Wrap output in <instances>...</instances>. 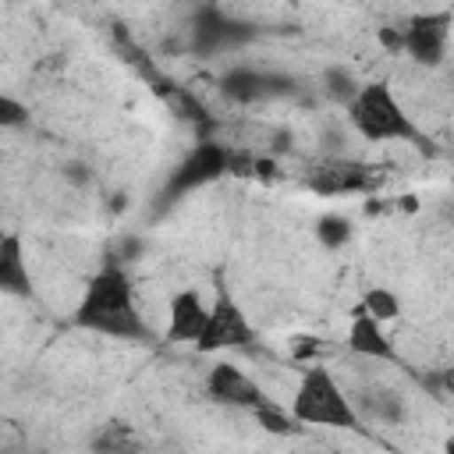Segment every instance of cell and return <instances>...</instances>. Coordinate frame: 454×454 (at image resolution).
Listing matches in <instances>:
<instances>
[{
	"label": "cell",
	"mask_w": 454,
	"mask_h": 454,
	"mask_svg": "<svg viewBox=\"0 0 454 454\" xmlns=\"http://www.w3.org/2000/svg\"><path fill=\"white\" fill-rule=\"evenodd\" d=\"M252 344H255V326H252L248 312L238 305V298L231 291H216V298L209 305V323H206L202 337L195 340V348L213 355V351H234V348H252Z\"/></svg>",
	"instance_id": "6"
},
{
	"label": "cell",
	"mask_w": 454,
	"mask_h": 454,
	"mask_svg": "<svg viewBox=\"0 0 454 454\" xmlns=\"http://www.w3.org/2000/svg\"><path fill=\"white\" fill-rule=\"evenodd\" d=\"M319 89H323V96H326L330 103L348 106V103L358 96L362 82L355 78V71H351V67H344V64H330V67L319 74Z\"/></svg>",
	"instance_id": "14"
},
{
	"label": "cell",
	"mask_w": 454,
	"mask_h": 454,
	"mask_svg": "<svg viewBox=\"0 0 454 454\" xmlns=\"http://www.w3.org/2000/svg\"><path fill=\"white\" fill-rule=\"evenodd\" d=\"M60 174H64L67 181H74V184H85V181H89V167H85V163H67Z\"/></svg>",
	"instance_id": "21"
},
{
	"label": "cell",
	"mask_w": 454,
	"mask_h": 454,
	"mask_svg": "<svg viewBox=\"0 0 454 454\" xmlns=\"http://www.w3.org/2000/svg\"><path fill=\"white\" fill-rule=\"evenodd\" d=\"M294 92V78L291 74H277V71H262V67H248L238 64L231 71L220 74V96L231 103H262L273 96H291Z\"/></svg>",
	"instance_id": "9"
},
{
	"label": "cell",
	"mask_w": 454,
	"mask_h": 454,
	"mask_svg": "<svg viewBox=\"0 0 454 454\" xmlns=\"http://www.w3.org/2000/svg\"><path fill=\"white\" fill-rule=\"evenodd\" d=\"M443 213H447V220H454V202H450V206H447Z\"/></svg>",
	"instance_id": "23"
},
{
	"label": "cell",
	"mask_w": 454,
	"mask_h": 454,
	"mask_svg": "<svg viewBox=\"0 0 454 454\" xmlns=\"http://www.w3.org/2000/svg\"><path fill=\"white\" fill-rule=\"evenodd\" d=\"M358 309H365V312H369V316H376L380 323H390V319H397V316H401V298H397L390 287H369Z\"/></svg>",
	"instance_id": "17"
},
{
	"label": "cell",
	"mask_w": 454,
	"mask_h": 454,
	"mask_svg": "<svg viewBox=\"0 0 454 454\" xmlns=\"http://www.w3.org/2000/svg\"><path fill=\"white\" fill-rule=\"evenodd\" d=\"M184 32H188V50L199 53V57L223 53V50L241 46V43H248V39L255 35L252 25H245V21L231 18V14H223V11L213 7V4L199 7V11L192 14V21H188Z\"/></svg>",
	"instance_id": "7"
},
{
	"label": "cell",
	"mask_w": 454,
	"mask_h": 454,
	"mask_svg": "<svg viewBox=\"0 0 454 454\" xmlns=\"http://www.w3.org/2000/svg\"><path fill=\"white\" fill-rule=\"evenodd\" d=\"M92 447H96V450H124V447H135L131 426H121V422L106 426V429H103V436H96V440H92Z\"/></svg>",
	"instance_id": "20"
},
{
	"label": "cell",
	"mask_w": 454,
	"mask_h": 454,
	"mask_svg": "<svg viewBox=\"0 0 454 454\" xmlns=\"http://www.w3.org/2000/svg\"><path fill=\"white\" fill-rule=\"evenodd\" d=\"M206 397L223 404V408H245V411H255L259 404L273 401L262 383L255 376H248L238 362H216L209 365L206 372Z\"/></svg>",
	"instance_id": "8"
},
{
	"label": "cell",
	"mask_w": 454,
	"mask_h": 454,
	"mask_svg": "<svg viewBox=\"0 0 454 454\" xmlns=\"http://www.w3.org/2000/svg\"><path fill=\"white\" fill-rule=\"evenodd\" d=\"M454 35V11L450 7H426L415 11L411 18H404V46L401 53H408V60L422 71H436L447 57Z\"/></svg>",
	"instance_id": "4"
},
{
	"label": "cell",
	"mask_w": 454,
	"mask_h": 454,
	"mask_svg": "<svg viewBox=\"0 0 454 454\" xmlns=\"http://www.w3.org/2000/svg\"><path fill=\"white\" fill-rule=\"evenodd\" d=\"M362 404H365V411H369L372 419H380V422H401V415H404L401 397L390 394V390H376V387H369V390L362 394Z\"/></svg>",
	"instance_id": "16"
},
{
	"label": "cell",
	"mask_w": 454,
	"mask_h": 454,
	"mask_svg": "<svg viewBox=\"0 0 454 454\" xmlns=\"http://www.w3.org/2000/svg\"><path fill=\"white\" fill-rule=\"evenodd\" d=\"M28 124V103H21L18 96L4 92L0 96V128L14 131V128H25Z\"/></svg>",
	"instance_id": "19"
},
{
	"label": "cell",
	"mask_w": 454,
	"mask_h": 454,
	"mask_svg": "<svg viewBox=\"0 0 454 454\" xmlns=\"http://www.w3.org/2000/svg\"><path fill=\"white\" fill-rule=\"evenodd\" d=\"M344 110H348V124L362 142H419L422 145L419 124L411 121L408 106L397 99L394 85L383 78L362 82L358 96Z\"/></svg>",
	"instance_id": "2"
},
{
	"label": "cell",
	"mask_w": 454,
	"mask_h": 454,
	"mask_svg": "<svg viewBox=\"0 0 454 454\" xmlns=\"http://www.w3.org/2000/svg\"><path fill=\"white\" fill-rule=\"evenodd\" d=\"M443 394H454V365H443V369H436V380H433Z\"/></svg>",
	"instance_id": "22"
},
{
	"label": "cell",
	"mask_w": 454,
	"mask_h": 454,
	"mask_svg": "<svg viewBox=\"0 0 454 454\" xmlns=\"http://www.w3.org/2000/svg\"><path fill=\"white\" fill-rule=\"evenodd\" d=\"M291 411L301 426H326V429H358L362 426V415L351 404V394L340 387L337 372L319 362H312L309 369L298 372V383L291 394Z\"/></svg>",
	"instance_id": "3"
},
{
	"label": "cell",
	"mask_w": 454,
	"mask_h": 454,
	"mask_svg": "<svg viewBox=\"0 0 454 454\" xmlns=\"http://www.w3.org/2000/svg\"><path fill=\"white\" fill-rule=\"evenodd\" d=\"M348 351L365 358V362H397V340L383 330V323L376 316H369L365 309L351 312L348 323Z\"/></svg>",
	"instance_id": "12"
},
{
	"label": "cell",
	"mask_w": 454,
	"mask_h": 454,
	"mask_svg": "<svg viewBox=\"0 0 454 454\" xmlns=\"http://www.w3.org/2000/svg\"><path fill=\"white\" fill-rule=\"evenodd\" d=\"M74 323L89 333L114 337V340H153L156 330L149 316L142 312V301L135 294V280L121 262H106L96 270L74 305Z\"/></svg>",
	"instance_id": "1"
},
{
	"label": "cell",
	"mask_w": 454,
	"mask_h": 454,
	"mask_svg": "<svg viewBox=\"0 0 454 454\" xmlns=\"http://www.w3.org/2000/svg\"><path fill=\"white\" fill-rule=\"evenodd\" d=\"M252 415H255V422H259L266 433H277V436H291V433H298V429H301V422L294 419V411H284L277 401L259 404Z\"/></svg>",
	"instance_id": "15"
},
{
	"label": "cell",
	"mask_w": 454,
	"mask_h": 454,
	"mask_svg": "<svg viewBox=\"0 0 454 454\" xmlns=\"http://www.w3.org/2000/svg\"><path fill=\"white\" fill-rule=\"evenodd\" d=\"M0 291L11 298H32V273L18 231H7L0 238Z\"/></svg>",
	"instance_id": "13"
},
{
	"label": "cell",
	"mask_w": 454,
	"mask_h": 454,
	"mask_svg": "<svg viewBox=\"0 0 454 454\" xmlns=\"http://www.w3.org/2000/svg\"><path fill=\"white\" fill-rule=\"evenodd\" d=\"M231 156H234V149H231L227 142H220V138H213V135L199 138V145L170 170V177H167L160 199H163V202H177L181 195H188V192H195V188L216 181L220 174H231Z\"/></svg>",
	"instance_id": "5"
},
{
	"label": "cell",
	"mask_w": 454,
	"mask_h": 454,
	"mask_svg": "<svg viewBox=\"0 0 454 454\" xmlns=\"http://www.w3.org/2000/svg\"><path fill=\"white\" fill-rule=\"evenodd\" d=\"M206 323H209V305L195 287H181V291L170 294V301H167V330H163L167 340H192L195 344L202 337Z\"/></svg>",
	"instance_id": "11"
},
{
	"label": "cell",
	"mask_w": 454,
	"mask_h": 454,
	"mask_svg": "<svg viewBox=\"0 0 454 454\" xmlns=\"http://www.w3.org/2000/svg\"><path fill=\"white\" fill-rule=\"evenodd\" d=\"M316 238H319V245L323 248H340L348 238H351V220L348 216H337V213H330V216H323L319 223H316Z\"/></svg>",
	"instance_id": "18"
},
{
	"label": "cell",
	"mask_w": 454,
	"mask_h": 454,
	"mask_svg": "<svg viewBox=\"0 0 454 454\" xmlns=\"http://www.w3.org/2000/svg\"><path fill=\"white\" fill-rule=\"evenodd\" d=\"M443 447H447V450H450V454H454V436H450V440H447V443H443Z\"/></svg>",
	"instance_id": "24"
},
{
	"label": "cell",
	"mask_w": 454,
	"mask_h": 454,
	"mask_svg": "<svg viewBox=\"0 0 454 454\" xmlns=\"http://www.w3.org/2000/svg\"><path fill=\"white\" fill-rule=\"evenodd\" d=\"M305 184L319 195H340V192H369L376 184L372 167L348 160V156H330L323 163H316L305 177Z\"/></svg>",
	"instance_id": "10"
}]
</instances>
